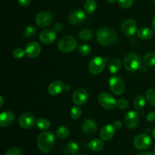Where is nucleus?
Masks as SVG:
<instances>
[{"mask_svg":"<svg viewBox=\"0 0 155 155\" xmlns=\"http://www.w3.org/2000/svg\"><path fill=\"white\" fill-rule=\"evenodd\" d=\"M108 85L111 92L116 95H121L125 91V84L124 80L119 76H113L110 78Z\"/></svg>","mask_w":155,"mask_h":155,"instance_id":"423d86ee","label":"nucleus"},{"mask_svg":"<svg viewBox=\"0 0 155 155\" xmlns=\"http://www.w3.org/2000/svg\"><path fill=\"white\" fill-rule=\"evenodd\" d=\"M62 29H63V24L60 22H58L54 25V29H53V30H54L56 33H58V32L61 31Z\"/></svg>","mask_w":155,"mask_h":155,"instance_id":"58836bf2","label":"nucleus"},{"mask_svg":"<svg viewBox=\"0 0 155 155\" xmlns=\"http://www.w3.org/2000/svg\"><path fill=\"white\" fill-rule=\"evenodd\" d=\"M148 122H153L155 120V112H151L148 114L146 117Z\"/></svg>","mask_w":155,"mask_h":155,"instance_id":"ea45409f","label":"nucleus"},{"mask_svg":"<svg viewBox=\"0 0 155 155\" xmlns=\"http://www.w3.org/2000/svg\"><path fill=\"white\" fill-rule=\"evenodd\" d=\"M104 147V144L102 140L93 139L89 141L88 144V147L93 151H101Z\"/></svg>","mask_w":155,"mask_h":155,"instance_id":"4be33fe9","label":"nucleus"},{"mask_svg":"<svg viewBox=\"0 0 155 155\" xmlns=\"http://www.w3.org/2000/svg\"><path fill=\"white\" fill-rule=\"evenodd\" d=\"M82 129L86 134L95 133L97 130V125L93 120L86 119L82 123Z\"/></svg>","mask_w":155,"mask_h":155,"instance_id":"aec40b11","label":"nucleus"},{"mask_svg":"<svg viewBox=\"0 0 155 155\" xmlns=\"http://www.w3.org/2000/svg\"><path fill=\"white\" fill-rule=\"evenodd\" d=\"M107 57L95 56L90 61L89 65V71L92 74H98L101 73L105 68L107 62Z\"/></svg>","mask_w":155,"mask_h":155,"instance_id":"39448f33","label":"nucleus"},{"mask_svg":"<svg viewBox=\"0 0 155 155\" xmlns=\"http://www.w3.org/2000/svg\"><path fill=\"white\" fill-rule=\"evenodd\" d=\"M142 62L147 66H155V53H148L143 56Z\"/></svg>","mask_w":155,"mask_h":155,"instance_id":"b1692460","label":"nucleus"},{"mask_svg":"<svg viewBox=\"0 0 155 155\" xmlns=\"http://www.w3.org/2000/svg\"><path fill=\"white\" fill-rule=\"evenodd\" d=\"M121 68V62L118 59H113L109 62L108 69L112 74L117 73Z\"/></svg>","mask_w":155,"mask_h":155,"instance_id":"5701e85b","label":"nucleus"},{"mask_svg":"<svg viewBox=\"0 0 155 155\" xmlns=\"http://www.w3.org/2000/svg\"><path fill=\"white\" fill-rule=\"evenodd\" d=\"M97 41L101 45L110 46L117 40V33L114 30L107 27H101L97 30Z\"/></svg>","mask_w":155,"mask_h":155,"instance_id":"f03ea898","label":"nucleus"},{"mask_svg":"<svg viewBox=\"0 0 155 155\" xmlns=\"http://www.w3.org/2000/svg\"><path fill=\"white\" fill-rule=\"evenodd\" d=\"M96 2L95 0H87L84 4L85 12L89 15L93 14L96 9Z\"/></svg>","mask_w":155,"mask_h":155,"instance_id":"393cba45","label":"nucleus"},{"mask_svg":"<svg viewBox=\"0 0 155 155\" xmlns=\"http://www.w3.org/2000/svg\"><path fill=\"white\" fill-rule=\"evenodd\" d=\"M152 144L151 137L147 134H140L133 140V145L136 149L144 150L148 149Z\"/></svg>","mask_w":155,"mask_h":155,"instance_id":"0eeeda50","label":"nucleus"},{"mask_svg":"<svg viewBox=\"0 0 155 155\" xmlns=\"http://www.w3.org/2000/svg\"><path fill=\"white\" fill-rule=\"evenodd\" d=\"M25 53L29 58H31V59L36 58L41 53L40 45L36 42L30 43L26 46Z\"/></svg>","mask_w":155,"mask_h":155,"instance_id":"dca6fc26","label":"nucleus"},{"mask_svg":"<svg viewBox=\"0 0 155 155\" xmlns=\"http://www.w3.org/2000/svg\"><path fill=\"white\" fill-rule=\"evenodd\" d=\"M67 149H68V152L71 154H77L79 152V150H80L78 144L76 142H74V141H71L68 144Z\"/></svg>","mask_w":155,"mask_h":155,"instance_id":"473e14b6","label":"nucleus"},{"mask_svg":"<svg viewBox=\"0 0 155 155\" xmlns=\"http://www.w3.org/2000/svg\"><path fill=\"white\" fill-rule=\"evenodd\" d=\"M140 71H142V73H145V72H146L147 71V68H146V67L145 66V65H142V66H141V68H140Z\"/></svg>","mask_w":155,"mask_h":155,"instance_id":"37998d69","label":"nucleus"},{"mask_svg":"<svg viewBox=\"0 0 155 155\" xmlns=\"http://www.w3.org/2000/svg\"><path fill=\"white\" fill-rule=\"evenodd\" d=\"M146 99L150 104L155 106V88H151L147 91Z\"/></svg>","mask_w":155,"mask_h":155,"instance_id":"c756f323","label":"nucleus"},{"mask_svg":"<svg viewBox=\"0 0 155 155\" xmlns=\"http://www.w3.org/2000/svg\"><path fill=\"white\" fill-rule=\"evenodd\" d=\"M100 105L105 109H113L117 106V101L110 94L107 92L101 93L98 96Z\"/></svg>","mask_w":155,"mask_h":155,"instance_id":"6e6552de","label":"nucleus"},{"mask_svg":"<svg viewBox=\"0 0 155 155\" xmlns=\"http://www.w3.org/2000/svg\"><path fill=\"white\" fill-rule=\"evenodd\" d=\"M152 135H153V137H154V138H155V128L154 129H153V132H152Z\"/></svg>","mask_w":155,"mask_h":155,"instance_id":"8fccbe9b","label":"nucleus"},{"mask_svg":"<svg viewBox=\"0 0 155 155\" xmlns=\"http://www.w3.org/2000/svg\"><path fill=\"white\" fill-rule=\"evenodd\" d=\"M55 142L54 135L50 132H45L38 136L37 146L39 150L42 153H48L52 150Z\"/></svg>","mask_w":155,"mask_h":155,"instance_id":"f257e3e1","label":"nucleus"},{"mask_svg":"<svg viewBox=\"0 0 155 155\" xmlns=\"http://www.w3.org/2000/svg\"><path fill=\"white\" fill-rule=\"evenodd\" d=\"M154 153H155V147H154Z\"/></svg>","mask_w":155,"mask_h":155,"instance_id":"3c124183","label":"nucleus"},{"mask_svg":"<svg viewBox=\"0 0 155 155\" xmlns=\"http://www.w3.org/2000/svg\"><path fill=\"white\" fill-rule=\"evenodd\" d=\"M85 19H86V14L81 9L73 11L70 14L69 18H68L70 24L72 25H80L82 23H83Z\"/></svg>","mask_w":155,"mask_h":155,"instance_id":"ddd939ff","label":"nucleus"},{"mask_svg":"<svg viewBox=\"0 0 155 155\" xmlns=\"http://www.w3.org/2000/svg\"><path fill=\"white\" fill-rule=\"evenodd\" d=\"M142 63V59L140 56L136 53H130L124 59V67L127 71L130 72H134L140 69Z\"/></svg>","mask_w":155,"mask_h":155,"instance_id":"7ed1b4c3","label":"nucleus"},{"mask_svg":"<svg viewBox=\"0 0 155 155\" xmlns=\"http://www.w3.org/2000/svg\"><path fill=\"white\" fill-rule=\"evenodd\" d=\"M124 122L127 127L129 129H134L139 122V116L135 111H130L127 112L124 118Z\"/></svg>","mask_w":155,"mask_h":155,"instance_id":"4468645a","label":"nucleus"},{"mask_svg":"<svg viewBox=\"0 0 155 155\" xmlns=\"http://www.w3.org/2000/svg\"><path fill=\"white\" fill-rule=\"evenodd\" d=\"M138 155H154V154L151 153H150V152L144 151V152H142V153H140L139 154H138Z\"/></svg>","mask_w":155,"mask_h":155,"instance_id":"c03bdc74","label":"nucleus"},{"mask_svg":"<svg viewBox=\"0 0 155 155\" xmlns=\"http://www.w3.org/2000/svg\"><path fill=\"white\" fill-rule=\"evenodd\" d=\"M70 89H71V88H70L69 85H68V84L64 85V91H70Z\"/></svg>","mask_w":155,"mask_h":155,"instance_id":"a18cd8bd","label":"nucleus"},{"mask_svg":"<svg viewBox=\"0 0 155 155\" xmlns=\"http://www.w3.org/2000/svg\"><path fill=\"white\" fill-rule=\"evenodd\" d=\"M116 2V0H107V2L110 3V4H114Z\"/></svg>","mask_w":155,"mask_h":155,"instance_id":"09e8293b","label":"nucleus"},{"mask_svg":"<svg viewBox=\"0 0 155 155\" xmlns=\"http://www.w3.org/2000/svg\"><path fill=\"white\" fill-rule=\"evenodd\" d=\"M89 98V94L84 88H77L72 95V100L76 105H83L86 103Z\"/></svg>","mask_w":155,"mask_h":155,"instance_id":"9b49d317","label":"nucleus"},{"mask_svg":"<svg viewBox=\"0 0 155 155\" xmlns=\"http://www.w3.org/2000/svg\"><path fill=\"white\" fill-rule=\"evenodd\" d=\"M77 155H82V154H77Z\"/></svg>","mask_w":155,"mask_h":155,"instance_id":"864d4df0","label":"nucleus"},{"mask_svg":"<svg viewBox=\"0 0 155 155\" xmlns=\"http://www.w3.org/2000/svg\"><path fill=\"white\" fill-rule=\"evenodd\" d=\"M0 99H1V103H0V106H2L3 103H4V100H3L2 96H1V97H0Z\"/></svg>","mask_w":155,"mask_h":155,"instance_id":"de8ad7c7","label":"nucleus"},{"mask_svg":"<svg viewBox=\"0 0 155 155\" xmlns=\"http://www.w3.org/2000/svg\"><path fill=\"white\" fill-rule=\"evenodd\" d=\"M71 117L73 119H78L82 115V109L79 106H74L71 109Z\"/></svg>","mask_w":155,"mask_h":155,"instance_id":"2f4dec72","label":"nucleus"},{"mask_svg":"<svg viewBox=\"0 0 155 155\" xmlns=\"http://www.w3.org/2000/svg\"><path fill=\"white\" fill-rule=\"evenodd\" d=\"M18 1L20 5L23 6V7H26V6H28L30 5L31 0H18Z\"/></svg>","mask_w":155,"mask_h":155,"instance_id":"a19ab883","label":"nucleus"},{"mask_svg":"<svg viewBox=\"0 0 155 155\" xmlns=\"http://www.w3.org/2000/svg\"><path fill=\"white\" fill-rule=\"evenodd\" d=\"M115 134V128L110 124L105 125L100 131V137L103 141H109Z\"/></svg>","mask_w":155,"mask_h":155,"instance_id":"a211bd4d","label":"nucleus"},{"mask_svg":"<svg viewBox=\"0 0 155 155\" xmlns=\"http://www.w3.org/2000/svg\"><path fill=\"white\" fill-rule=\"evenodd\" d=\"M24 54H26L25 50H23L22 48H16L13 51V56L15 59H21L24 56Z\"/></svg>","mask_w":155,"mask_h":155,"instance_id":"c9c22d12","label":"nucleus"},{"mask_svg":"<svg viewBox=\"0 0 155 155\" xmlns=\"http://www.w3.org/2000/svg\"><path fill=\"white\" fill-rule=\"evenodd\" d=\"M152 27H153V29H154V31H155V16H154V19H153V21H152Z\"/></svg>","mask_w":155,"mask_h":155,"instance_id":"49530a36","label":"nucleus"},{"mask_svg":"<svg viewBox=\"0 0 155 155\" xmlns=\"http://www.w3.org/2000/svg\"><path fill=\"white\" fill-rule=\"evenodd\" d=\"M39 40L44 44L52 43L56 40V32L52 29H45L40 33Z\"/></svg>","mask_w":155,"mask_h":155,"instance_id":"2eb2a0df","label":"nucleus"},{"mask_svg":"<svg viewBox=\"0 0 155 155\" xmlns=\"http://www.w3.org/2000/svg\"><path fill=\"white\" fill-rule=\"evenodd\" d=\"M153 1H154V2H155V0H153Z\"/></svg>","mask_w":155,"mask_h":155,"instance_id":"603ef678","label":"nucleus"},{"mask_svg":"<svg viewBox=\"0 0 155 155\" xmlns=\"http://www.w3.org/2000/svg\"><path fill=\"white\" fill-rule=\"evenodd\" d=\"M114 127L115 128V129H120L121 127H122V122H121L120 120H117L114 122L113 124Z\"/></svg>","mask_w":155,"mask_h":155,"instance_id":"79ce46f5","label":"nucleus"},{"mask_svg":"<svg viewBox=\"0 0 155 155\" xmlns=\"http://www.w3.org/2000/svg\"><path fill=\"white\" fill-rule=\"evenodd\" d=\"M92 36H93V33L92 30L88 28L83 29L79 33V37L83 40H89L92 39Z\"/></svg>","mask_w":155,"mask_h":155,"instance_id":"bb28decb","label":"nucleus"},{"mask_svg":"<svg viewBox=\"0 0 155 155\" xmlns=\"http://www.w3.org/2000/svg\"><path fill=\"white\" fill-rule=\"evenodd\" d=\"M129 103L128 100H125V99H120L117 102V106L120 109H125L128 107Z\"/></svg>","mask_w":155,"mask_h":155,"instance_id":"e433bc0d","label":"nucleus"},{"mask_svg":"<svg viewBox=\"0 0 155 155\" xmlns=\"http://www.w3.org/2000/svg\"><path fill=\"white\" fill-rule=\"evenodd\" d=\"M15 119V115L10 111H5L0 115V126L3 128L9 127L14 123Z\"/></svg>","mask_w":155,"mask_h":155,"instance_id":"f3484780","label":"nucleus"},{"mask_svg":"<svg viewBox=\"0 0 155 155\" xmlns=\"http://www.w3.org/2000/svg\"><path fill=\"white\" fill-rule=\"evenodd\" d=\"M77 46V41L74 36H65L62 37L58 43L59 51L64 53H69L74 51Z\"/></svg>","mask_w":155,"mask_h":155,"instance_id":"20e7f679","label":"nucleus"},{"mask_svg":"<svg viewBox=\"0 0 155 155\" xmlns=\"http://www.w3.org/2000/svg\"><path fill=\"white\" fill-rule=\"evenodd\" d=\"M70 134V131L68 127L64 126H61L58 128L56 130V135L61 139H64L67 137H68Z\"/></svg>","mask_w":155,"mask_h":155,"instance_id":"a878e982","label":"nucleus"},{"mask_svg":"<svg viewBox=\"0 0 155 155\" xmlns=\"http://www.w3.org/2000/svg\"><path fill=\"white\" fill-rule=\"evenodd\" d=\"M138 36L142 40H149L154 36V32L149 27H142L138 30Z\"/></svg>","mask_w":155,"mask_h":155,"instance_id":"412c9836","label":"nucleus"},{"mask_svg":"<svg viewBox=\"0 0 155 155\" xmlns=\"http://www.w3.org/2000/svg\"><path fill=\"white\" fill-rule=\"evenodd\" d=\"M36 126L40 130H47L50 127V122L47 119L40 118L36 121Z\"/></svg>","mask_w":155,"mask_h":155,"instance_id":"c85d7f7f","label":"nucleus"},{"mask_svg":"<svg viewBox=\"0 0 155 155\" xmlns=\"http://www.w3.org/2000/svg\"><path fill=\"white\" fill-rule=\"evenodd\" d=\"M133 104H134V107L136 108V109H138V110L142 109L145 105V98H144L143 96H136V98H135L134 100V102H133Z\"/></svg>","mask_w":155,"mask_h":155,"instance_id":"cd10ccee","label":"nucleus"},{"mask_svg":"<svg viewBox=\"0 0 155 155\" xmlns=\"http://www.w3.org/2000/svg\"><path fill=\"white\" fill-rule=\"evenodd\" d=\"M136 30H137V24L133 19L126 20L121 25V30L125 36H133L136 32Z\"/></svg>","mask_w":155,"mask_h":155,"instance_id":"f8f14e48","label":"nucleus"},{"mask_svg":"<svg viewBox=\"0 0 155 155\" xmlns=\"http://www.w3.org/2000/svg\"><path fill=\"white\" fill-rule=\"evenodd\" d=\"M36 31L37 30H36V28L34 26H28V27H26L25 30H24V36L26 38L33 37L36 33Z\"/></svg>","mask_w":155,"mask_h":155,"instance_id":"7c9ffc66","label":"nucleus"},{"mask_svg":"<svg viewBox=\"0 0 155 155\" xmlns=\"http://www.w3.org/2000/svg\"><path fill=\"white\" fill-rule=\"evenodd\" d=\"M64 90V84L61 81H52L48 87V91L51 96L58 95Z\"/></svg>","mask_w":155,"mask_h":155,"instance_id":"6ab92c4d","label":"nucleus"},{"mask_svg":"<svg viewBox=\"0 0 155 155\" xmlns=\"http://www.w3.org/2000/svg\"><path fill=\"white\" fill-rule=\"evenodd\" d=\"M5 155H22V152L18 147H12L8 150Z\"/></svg>","mask_w":155,"mask_h":155,"instance_id":"4c0bfd02","label":"nucleus"},{"mask_svg":"<svg viewBox=\"0 0 155 155\" xmlns=\"http://www.w3.org/2000/svg\"><path fill=\"white\" fill-rule=\"evenodd\" d=\"M78 50L80 53L83 56H88L92 53V48L87 44H83L78 47Z\"/></svg>","mask_w":155,"mask_h":155,"instance_id":"72a5a7b5","label":"nucleus"},{"mask_svg":"<svg viewBox=\"0 0 155 155\" xmlns=\"http://www.w3.org/2000/svg\"><path fill=\"white\" fill-rule=\"evenodd\" d=\"M117 2L119 5L124 9H129L132 7L134 2L133 0H117Z\"/></svg>","mask_w":155,"mask_h":155,"instance_id":"f704fd0d","label":"nucleus"},{"mask_svg":"<svg viewBox=\"0 0 155 155\" xmlns=\"http://www.w3.org/2000/svg\"><path fill=\"white\" fill-rule=\"evenodd\" d=\"M53 21V15L48 11L39 12L35 18L36 24L40 27H45L49 25Z\"/></svg>","mask_w":155,"mask_h":155,"instance_id":"1a4fd4ad","label":"nucleus"},{"mask_svg":"<svg viewBox=\"0 0 155 155\" xmlns=\"http://www.w3.org/2000/svg\"><path fill=\"white\" fill-rule=\"evenodd\" d=\"M36 118L34 115L30 112H24L21 114L18 119V123H19L20 126L23 129H31L35 124H36Z\"/></svg>","mask_w":155,"mask_h":155,"instance_id":"9d476101","label":"nucleus"}]
</instances>
